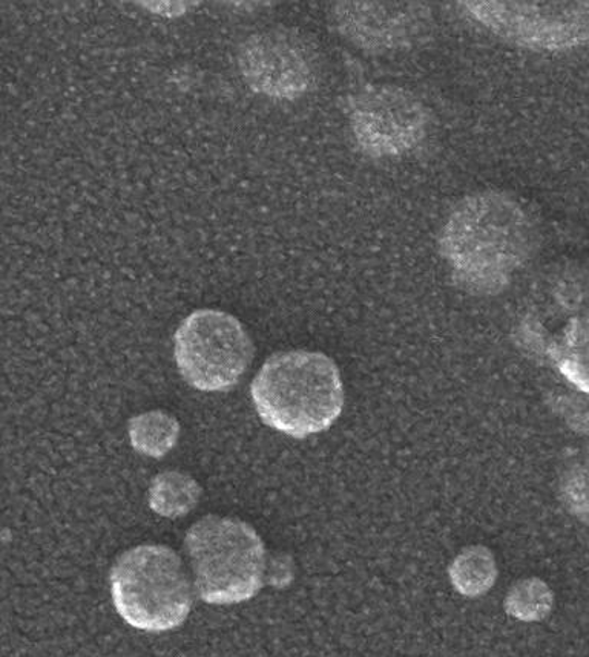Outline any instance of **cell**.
I'll return each instance as SVG.
<instances>
[{"instance_id":"obj_8","label":"cell","mask_w":589,"mask_h":657,"mask_svg":"<svg viewBox=\"0 0 589 657\" xmlns=\"http://www.w3.org/2000/svg\"><path fill=\"white\" fill-rule=\"evenodd\" d=\"M238 67L255 94L298 100L317 85L320 52L306 34L279 26L247 37L238 50Z\"/></svg>"},{"instance_id":"obj_7","label":"cell","mask_w":589,"mask_h":657,"mask_svg":"<svg viewBox=\"0 0 589 657\" xmlns=\"http://www.w3.org/2000/svg\"><path fill=\"white\" fill-rule=\"evenodd\" d=\"M347 117L356 145L373 159L403 157L429 134V109L415 92L401 86L359 89L348 99Z\"/></svg>"},{"instance_id":"obj_10","label":"cell","mask_w":589,"mask_h":657,"mask_svg":"<svg viewBox=\"0 0 589 657\" xmlns=\"http://www.w3.org/2000/svg\"><path fill=\"white\" fill-rule=\"evenodd\" d=\"M200 498V484L182 471H164L154 476L148 492L149 508L163 518L187 516L197 508Z\"/></svg>"},{"instance_id":"obj_6","label":"cell","mask_w":589,"mask_h":657,"mask_svg":"<svg viewBox=\"0 0 589 657\" xmlns=\"http://www.w3.org/2000/svg\"><path fill=\"white\" fill-rule=\"evenodd\" d=\"M457 5L487 32L535 51H568L587 44L589 2H514L468 0Z\"/></svg>"},{"instance_id":"obj_5","label":"cell","mask_w":589,"mask_h":657,"mask_svg":"<svg viewBox=\"0 0 589 657\" xmlns=\"http://www.w3.org/2000/svg\"><path fill=\"white\" fill-rule=\"evenodd\" d=\"M254 355V340L245 325L216 308L193 311L174 334L180 374L198 392H231L253 365Z\"/></svg>"},{"instance_id":"obj_13","label":"cell","mask_w":589,"mask_h":657,"mask_svg":"<svg viewBox=\"0 0 589 657\" xmlns=\"http://www.w3.org/2000/svg\"><path fill=\"white\" fill-rule=\"evenodd\" d=\"M554 593L540 578H525L510 588L505 598L506 613L517 621L538 622L551 613Z\"/></svg>"},{"instance_id":"obj_11","label":"cell","mask_w":589,"mask_h":657,"mask_svg":"<svg viewBox=\"0 0 589 657\" xmlns=\"http://www.w3.org/2000/svg\"><path fill=\"white\" fill-rule=\"evenodd\" d=\"M180 422L168 412L154 409L133 417L127 424V434L133 448L145 457L163 458L177 446Z\"/></svg>"},{"instance_id":"obj_12","label":"cell","mask_w":589,"mask_h":657,"mask_svg":"<svg viewBox=\"0 0 589 657\" xmlns=\"http://www.w3.org/2000/svg\"><path fill=\"white\" fill-rule=\"evenodd\" d=\"M449 574L457 593L467 598H478L496 584V558L486 546L467 547L453 559Z\"/></svg>"},{"instance_id":"obj_2","label":"cell","mask_w":589,"mask_h":657,"mask_svg":"<svg viewBox=\"0 0 589 657\" xmlns=\"http://www.w3.org/2000/svg\"><path fill=\"white\" fill-rule=\"evenodd\" d=\"M250 397L262 423L294 438L330 430L345 404L335 360L307 350L270 356L254 377Z\"/></svg>"},{"instance_id":"obj_3","label":"cell","mask_w":589,"mask_h":657,"mask_svg":"<svg viewBox=\"0 0 589 657\" xmlns=\"http://www.w3.org/2000/svg\"><path fill=\"white\" fill-rule=\"evenodd\" d=\"M195 595L213 606L253 599L266 583L268 550L253 525L206 516L185 536Z\"/></svg>"},{"instance_id":"obj_4","label":"cell","mask_w":589,"mask_h":657,"mask_svg":"<svg viewBox=\"0 0 589 657\" xmlns=\"http://www.w3.org/2000/svg\"><path fill=\"white\" fill-rule=\"evenodd\" d=\"M111 598L123 621L148 633L177 629L191 613L193 578L177 551L142 544L120 555L110 574Z\"/></svg>"},{"instance_id":"obj_9","label":"cell","mask_w":589,"mask_h":657,"mask_svg":"<svg viewBox=\"0 0 589 657\" xmlns=\"http://www.w3.org/2000/svg\"><path fill=\"white\" fill-rule=\"evenodd\" d=\"M332 25L359 50L384 54L408 51L429 42L433 11L421 2H336Z\"/></svg>"},{"instance_id":"obj_1","label":"cell","mask_w":589,"mask_h":657,"mask_svg":"<svg viewBox=\"0 0 589 657\" xmlns=\"http://www.w3.org/2000/svg\"><path fill=\"white\" fill-rule=\"evenodd\" d=\"M539 246V225L512 194L482 190L457 202L439 235V251L465 292L493 296L512 284Z\"/></svg>"}]
</instances>
